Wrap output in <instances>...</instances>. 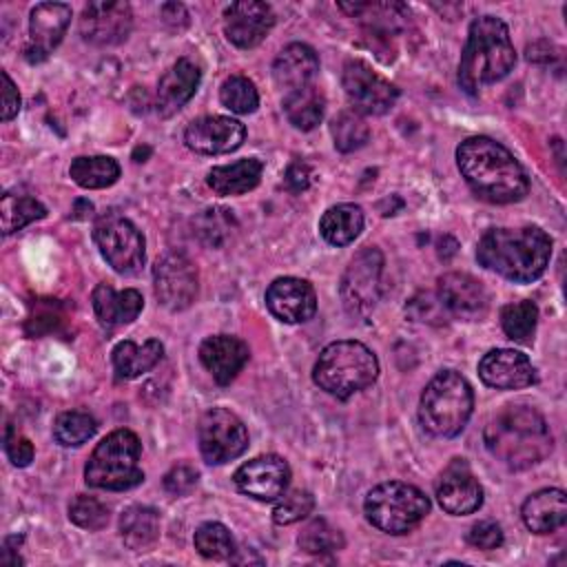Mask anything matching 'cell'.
Returning <instances> with one entry per match:
<instances>
[{
    "mask_svg": "<svg viewBox=\"0 0 567 567\" xmlns=\"http://www.w3.org/2000/svg\"><path fill=\"white\" fill-rule=\"evenodd\" d=\"M365 518L385 534H405L430 514V498L414 485L388 481L372 487L363 501Z\"/></svg>",
    "mask_w": 567,
    "mask_h": 567,
    "instance_id": "obj_8",
    "label": "cell"
},
{
    "mask_svg": "<svg viewBox=\"0 0 567 567\" xmlns=\"http://www.w3.org/2000/svg\"><path fill=\"white\" fill-rule=\"evenodd\" d=\"M159 13H162V18H164L166 24L177 27V29H179V27H186V22H188V11H186V7L179 4V2H166V4H162Z\"/></svg>",
    "mask_w": 567,
    "mask_h": 567,
    "instance_id": "obj_50",
    "label": "cell"
},
{
    "mask_svg": "<svg viewBox=\"0 0 567 567\" xmlns=\"http://www.w3.org/2000/svg\"><path fill=\"white\" fill-rule=\"evenodd\" d=\"M485 447L509 470H527L549 456L554 439L538 410L525 403L505 405L485 427Z\"/></svg>",
    "mask_w": 567,
    "mask_h": 567,
    "instance_id": "obj_3",
    "label": "cell"
},
{
    "mask_svg": "<svg viewBox=\"0 0 567 567\" xmlns=\"http://www.w3.org/2000/svg\"><path fill=\"white\" fill-rule=\"evenodd\" d=\"M363 230V210L357 204L330 206L319 219L321 237L332 246L352 244Z\"/></svg>",
    "mask_w": 567,
    "mask_h": 567,
    "instance_id": "obj_31",
    "label": "cell"
},
{
    "mask_svg": "<svg viewBox=\"0 0 567 567\" xmlns=\"http://www.w3.org/2000/svg\"><path fill=\"white\" fill-rule=\"evenodd\" d=\"M93 241L106 264L120 275H135L144 266V235L133 221L115 210L97 217Z\"/></svg>",
    "mask_w": 567,
    "mask_h": 567,
    "instance_id": "obj_9",
    "label": "cell"
},
{
    "mask_svg": "<svg viewBox=\"0 0 567 567\" xmlns=\"http://www.w3.org/2000/svg\"><path fill=\"white\" fill-rule=\"evenodd\" d=\"M284 182H286V188L292 190V193H303L310 182H312V171L308 164L303 162H295L288 166L286 175H284Z\"/></svg>",
    "mask_w": 567,
    "mask_h": 567,
    "instance_id": "obj_49",
    "label": "cell"
},
{
    "mask_svg": "<svg viewBox=\"0 0 567 567\" xmlns=\"http://www.w3.org/2000/svg\"><path fill=\"white\" fill-rule=\"evenodd\" d=\"M538 321V308L534 301H514L501 308V326L507 339L516 343H532Z\"/></svg>",
    "mask_w": 567,
    "mask_h": 567,
    "instance_id": "obj_36",
    "label": "cell"
},
{
    "mask_svg": "<svg viewBox=\"0 0 567 567\" xmlns=\"http://www.w3.org/2000/svg\"><path fill=\"white\" fill-rule=\"evenodd\" d=\"M142 443L135 432L120 427L106 434L93 450L84 467V481L97 489L122 492L140 485L144 472L140 470Z\"/></svg>",
    "mask_w": 567,
    "mask_h": 567,
    "instance_id": "obj_7",
    "label": "cell"
},
{
    "mask_svg": "<svg viewBox=\"0 0 567 567\" xmlns=\"http://www.w3.org/2000/svg\"><path fill=\"white\" fill-rule=\"evenodd\" d=\"M330 133H332L337 151H341V153H352V151L365 146V142L370 140L368 124L361 120L359 113H352V111L339 113L330 124Z\"/></svg>",
    "mask_w": 567,
    "mask_h": 567,
    "instance_id": "obj_40",
    "label": "cell"
},
{
    "mask_svg": "<svg viewBox=\"0 0 567 567\" xmlns=\"http://www.w3.org/2000/svg\"><path fill=\"white\" fill-rule=\"evenodd\" d=\"M377 377L379 361L374 352L354 339L328 343L312 368L315 383L341 401L372 385Z\"/></svg>",
    "mask_w": 567,
    "mask_h": 567,
    "instance_id": "obj_5",
    "label": "cell"
},
{
    "mask_svg": "<svg viewBox=\"0 0 567 567\" xmlns=\"http://www.w3.org/2000/svg\"><path fill=\"white\" fill-rule=\"evenodd\" d=\"M71 22V7L64 2H40L31 9L29 44L24 55L29 62H42L62 42Z\"/></svg>",
    "mask_w": 567,
    "mask_h": 567,
    "instance_id": "obj_18",
    "label": "cell"
},
{
    "mask_svg": "<svg viewBox=\"0 0 567 567\" xmlns=\"http://www.w3.org/2000/svg\"><path fill=\"white\" fill-rule=\"evenodd\" d=\"M97 430V421L82 410L62 412L53 423V439L64 447H78L86 443Z\"/></svg>",
    "mask_w": 567,
    "mask_h": 567,
    "instance_id": "obj_38",
    "label": "cell"
},
{
    "mask_svg": "<svg viewBox=\"0 0 567 567\" xmlns=\"http://www.w3.org/2000/svg\"><path fill=\"white\" fill-rule=\"evenodd\" d=\"M219 100L228 111H233L237 115H248L259 106L257 86L252 84V80H248L244 75L226 78L219 89Z\"/></svg>",
    "mask_w": 567,
    "mask_h": 567,
    "instance_id": "obj_41",
    "label": "cell"
},
{
    "mask_svg": "<svg viewBox=\"0 0 567 567\" xmlns=\"http://www.w3.org/2000/svg\"><path fill=\"white\" fill-rule=\"evenodd\" d=\"M439 505L454 516L472 514L483 505V487L463 458H454L436 483Z\"/></svg>",
    "mask_w": 567,
    "mask_h": 567,
    "instance_id": "obj_20",
    "label": "cell"
},
{
    "mask_svg": "<svg viewBox=\"0 0 567 567\" xmlns=\"http://www.w3.org/2000/svg\"><path fill=\"white\" fill-rule=\"evenodd\" d=\"M279 498L281 501L272 509V520L277 525H292L315 509V496L306 489H292L288 494L284 492Z\"/></svg>",
    "mask_w": 567,
    "mask_h": 567,
    "instance_id": "obj_44",
    "label": "cell"
},
{
    "mask_svg": "<svg viewBox=\"0 0 567 567\" xmlns=\"http://www.w3.org/2000/svg\"><path fill=\"white\" fill-rule=\"evenodd\" d=\"M266 306L284 323H303L317 310V295L306 279L279 277L266 290Z\"/></svg>",
    "mask_w": 567,
    "mask_h": 567,
    "instance_id": "obj_21",
    "label": "cell"
},
{
    "mask_svg": "<svg viewBox=\"0 0 567 567\" xmlns=\"http://www.w3.org/2000/svg\"><path fill=\"white\" fill-rule=\"evenodd\" d=\"M381 272L383 255L374 246L359 250L348 264L339 284V292L343 308L352 317H368L374 310L381 297Z\"/></svg>",
    "mask_w": 567,
    "mask_h": 567,
    "instance_id": "obj_10",
    "label": "cell"
},
{
    "mask_svg": "<svg viewBox=\"0 0 567 567\" xmlns=\"http://www.w3.org/2000/svg\"><path fill=\"white\" fill-rule=\"evenodd\" d=\"M248 346L233 334H213L199 346V361L219 385H228L248 363Z\"/></svg>",
    "mask_w": 567,
    "mask_h": 567,
    "instance_id": "obj_23",
    "label": "cell"
},
{
    "mask_svg": "<svg viewBox=\"0 0 567 567\" xmlns=\"http://www.w3.org/2000/svg\"><path fill=\"white\" fill-rule=\"evenodd\" d=\"M272 27L275 13L266 2L241 0L224 9V33L239 49L257 47Z\"/></svg>",
    "mask_w": 567,
    "mask_h": 567,
    "instance_id": "obj_19",
    "label": "cell"
},
{
    "mask_svg": "<svg viewBox=\"0 0 567 567\" xmlns=\"http://www.w3.org/2000/svg\"><path fill=\"white\" fill-rule=\"evenodd\" d=\"M523 523L534 534L556 532L567 523V496L558 487H545L525 498L520 507Z\"/></svg>",
    "mask_w": 567,
    "mask_h": 567,
    "instance_id": "obj_26",
    "label": "cell"
},
{
    "mask_svg": "<svg viewBox=\"0 0 567 567\" xmlns=\"http://www.w3.org/2000/svg\"><path fill=\"white\" fill-rule=\"evenodd\" d=\"M436 299L443 312L463 321H478L489 310L485 286L467 272H445L439 277Z\"/></svg>",
    "mask_w": 567,
    "mask_h": 567,
    "instance_id": "obj_15",
    "label": "cell"
},
{
    "mask_svg": "<svg viewBox=\"0 0 567 567\" xmlns=\"http://www.w3.org/2000/svg\"><path fill=\"white\" fill-rule=\"evenodd\" d=\"M0 75H2V122H9L20 111V93L7 71H2Z\"/></svg>",
    "mask_w": 567,
    "mask_h": 567,
    "instance_id": "obj_48",
    "label": "cell"
},
{
    "mask_svg": "<svg viewBox=\"0 0 567 567\" xmlns=\"http://www.w3.org/2000/svg\"><path fill=\"white\" fill-rule=\"evenodd\" d=\"M299 547L306 551V554H332V551H339L343 549L346 540H343V534L332 527L326 518H312L299 534L297 538Z\"/></svg>",
    "mask_w": 567,
    "mask_h": 567,
    "instance_id": "obj_39",
    "label": "cell"
},
{
    "mask_svg": "<svg viewBox=\"0 0 567 567\" xmlns=\"http://www.w3.org/2000/svg\"><path fill=\"white\" fill-rule=\"evenodd\" d=\"M0 217H2V233L11 235L22 230L27 224L47 217V208L29 195L4 193L0 202Z\"/></svg>",
    "mask_w": 567,
    "mask_h": 567,
    "instance_id": "obj_35",
    "label": "cell"
},
{
    "mask_svg": "<svg viewBox=\"0 0 567 567\" xmlns=\"http://www.w3.org/2000/svg\"><path fill=\"white\" fill-rule=\"evenodd\" d=\"M193 226H195V235L202 241H206L208 246H221L228 239L235 221H233L230 210H226V208H208V210H202L195 217Z\"/></svg>",
    "mask_w": 567,
    "mask_h": 567,
    "instance_id": "obj_42",
    "label": "cell"
},
{
    "mask_svg": "<svg viewBox=\"0 0 567 567\" xmlns=\"http://www.w3.org/2000/svg\"><path fill=\"white\" fill-rule=\"evenodd\" d=\"M317 71H319V58L315 49L301 42H292L284 47L272 62V80L286 93L308 86L317 75Z\"/></svg>",
    "mask_w": 567,
    "mask_h": 567,
    "instance_id": "obj_25",
    "label": "cell"
},
{
    "mask_svg": "<svg viewBox=\"0 0 567 567\" xmlns=\"http://www.w3.org/2000/svg\"><path fill=\"white\" fill-rule=\"evenodd\" d=\"M516 64L507 24L496 16H481L470 24L458 62V86L476 95L483 86L503 80Z\"/></svg>",
    "mask_w": 567,
    "mask_h": 567,
    "instance_id": "obj_4",
    "label": "cell"
},
{
    "mask_svg": "<svg viewBox=\"0 0 567 567\" xmlns=\"http://www.w3.org/2000/svg\"><path fill=\"white\" fill-rule=\"evenodd\" d=\"M341 84L352 109L363 115H383L399 100V89L363 60H348L343 64Z\"/></svg>",
    "mask_w": 567,
    "mask_h": 567,
    "instance_id": "obj_12",
    "label": "cell"
},
{
    "mask_svg": "<svg viewBox=\"0 0 567 567\" xmlns=\"http://www.w3.org/2000/svg\"><path fill=\"white\" fill-rule=\"evenodd\" d=\"M153 288L157 301L171 310H186L197 297V268L179 250L164 252L153 266Z\"/></svg>",
    "mask_w": 567,
    "mask_h": 567,
    "instance_id": "obj_13",
    "label": "cell"
},
{
    "mask_svg": "<svg viewBox=\"0 0 567 567\" xmlns=\"http://www.w3.org/2000/svg\"><path fill=\"white\" fill-rule=\"evenodd\" d=\"M202 80V71L199 66L188 60V58H179L159 80L157 84V113L162 117H168L173 113H177L197 91Z\"/></svg>",
    "mask_w": 567,
    "mask_h": 567,
    "instance_id": "obj_24",
    "label": "cell"
},
{
    "mask_svg": "<svg viewBox=\"0 0 567 567\" xmlns=\"http://www.w3.org/2000/svg\"><path fill=\"white\" fill-rule=\"evenodd\" d=\"M467 543L476 549H496L503 545V529L494 520H478L467 532Z\"/></svg>",
    "mask_w": 567,
    "mask_h": 567,
    "instance_id": "obj_45",
    "label": "cell"
},
{
    "mask_svg": "<svg viewBox=\"0 0 567 567\" xmlns=\"http://www.w3.org/2000/svg\"><path fill=\"white\" fill-rule=\"evenodd\" d=\"M478 377L485 385L496 390H518L536 381V370L527 354L509 348H496L478 361Z\"/></svg>",
    "mask_w": 567,
    "mask_h": 567,
    "instance_id": "obj_22",
    "label": "cell"
},
{
    "mask_svg": "<svg viewBox=\"0 0 567 567\" xmlns=\"http://www.w3.org/2000/svg\"><path fill=\"white\" fill-rule=\"evenodd\" d=\"M456 164L467 186L492 204H514L529 193V177L518 159L496 140L467 137L456 148Z\"/></svg>",
    "mask_w": 567,
    "mask_h": 567,
    "instance_id": "obj_1",
    "label": "cell"
},
{
    "mask_svg": "<svg viewBox=\"0 0 567 567\" xmlns=\"http://www.w3.org/2000/svg\"><path fill=\"white\" fill-rule=\"evenodd\" d=\"M133 27V11L122 0L89 2L80 16V35L97 47H113L128 38Z\"/></svg>",
    "mask_w": 567,
    "mask_h": 567,
    "instance_id": "obj_14",
    "label": "cell"
},
{
    "mask_svg": "<svg viewBox=\"0 0 567 567\" xmlns=\"http://www.w3.org/2000/svg\"><path fill=\"white\" fill-rule=\"evenodd\" d=\"M246 140V126L226 115H206L193 120L184 131V142L202 155H224L237 151Z\"/></svg>",
    "mask_w": 567,
    "mask_h": 567,
    "instance_id": "obj_17",
    "label": "cell"
},
{
    "mask_svg": "<svg viewBox=\"0 0 567 567\" xmlns=\"http://www.w3.org/2000/svg\"><path fill=\"white\" fill-rule=\"evenodd\" d=\"M474 410V392L456 370L439 372L423 390L419 421L432 436L452 439L463 432Z\"/></svg>",
    "mask_w": 567,
    "mask_h": 567,
    "instance_id": "obj_6",
    "label": "cell"
},
{
    "mask_svg": "<svg viewBox=\"0 0 567 567\" xmlns=\"http://www.w3.org/2000/svg\"><path fill=\"white\" fill-rule=\"evenodd\" d=\"M264 173V164L257 157H244L239 162L226 164V166H215L208 171L206 184L217 193V195H241L252 190Z\"/></svg>",
    "mask_w": 567,
    "mask_h": 567,
    "instance_id": "obj_28",
    "label": "cell"
},
{
    "mask_svg": "<svg viewBox=\"0 0 567 567\" xmlns=\"http://www.w3.org/2000/svg\"><path fill=\"white\" fill-rule=\"evenodd\" d=\"M164 354V346L157 339H148L142 346L133 343L131 339L120 341L113 348V368L117 379H137L144 372L153 370Z\"/></svg>",
    "mask_w": 567,
    "mask_h": 567,
    "instance_id": "obj_29",
    "label": "cell"
},
{
    "mask_svg": "<svg viewBox=\"0 0 567 567\" xmlns=\"http://www.w3.org/2000/svg\"><path fill=\"white\" fill-rule=\"evenodd\" d=\"M237 489L255 501H275L279 498L290 483V467L277 454L255 456L233 474Z\"/></svg>",
    "mask_w": 567,
    "mask_h": 567,
    "instance_id": "obj_16",
    "label": "cell"
},
{
    "mask_svg": "<svg viewBox=\"0 0 567 567\" xmlns=\"http://www.w3.org/2000/svg\"><path fill=\"white\" fill-rule=\"evenodd\" d=\"M120 536L133 551H146L159 536V514L148 505H131L120 516Z\"/></svg>",
    "mask_w": 567,
    "mask_h": 567,
    "instance_id": "obj_30",
    "label": "cell"
},
{
    "mask_svg": "<svg viewBox=\"0 0 567 567\" xmlns=\"http://www.w3.org/2000/svg\"><path fill=\"white\" fill-rule=\"evenodd\" d=\"M69 518L82 529H102L109 523V507L86 494H78L69 505Z\"/></svg>",
    "mask_w": 567,
    "mask_h": 567,
    "instance_id": "obj_43",
    "label": "cell"
},
{
    "mask_svg": "<svg viewBox=\"0 0 567 567\" xmlns=\"http://www.w3.org/2000/svg\"><path fill=\"white\" fill-rule=\"evenodd\" d=\"M193 543H195V549L204 558H210V560H230L235 556V551H237L235 549V540H233L228 527L217 523V520L202 523L195 529Z\"/></svg>",
    "mask_w": 567,
    "mask_h": 567,
    "instance_id": "obj_37",
    "label": "cell"
},
{
    "mask_svg": "<svg viewBox=\"0 0 567 567\" xmlns=\"http://www.w3.org/2000/svg\"><path fill=\"white\" fill-rule=\"evenodd\" d=\"M339 7L350 18H359L372 33H390L410 16L401 2H339Z\"/></svg>",
    "mask_w": 567,
    "mask_h": 567,
    "instance_id": "obj_32",
    "label": "cell"
},
{
    "mask_svg": "<svg viewBox=\"0 0 567 567\" xmlns=\"http://www.w3.org/2000/svg\"><path fill=\"white\" fill-rule=\"evenodd\" d=\"M91 303L97 321L104 328L131 323L144 308V299L135 288L113 290L109 284H97L91 295Z\"/></svg>",
    "mask_w": 567,
    "mask_h": 567,
    "instance_id": "obj_27",
    "label": "cell"
},
{
    "mask_svg": "<svg viewBox=\"0 0 567 567\" xmlns=\"http://www.w3.org/2000/svg\"><path fill=\"white\" fill-rule=\"evenodd\" d=\"M69 175L82 188H106L117 182L120 164L106 155H82L71 162Z\"/></svg>",
    "mask_w": 567,
    "mask_h": 567,
    "instance_id": "obj_34",
    "label": "cell"
},
{
    "mask_svg": "<svg viewBox=\"0 0 567 567\" xmlns=\"http://www.w3.org/2000/svg\"><path fill=\"white\" fill-rule=\"evenodd\" d=\"M197 441L204 461L210 465H221L246 452L248 430L230 410L210 408L199 419Z\"/></svg>",
    "mask_w": 567,
    "mask_h": 567,
    "instance_id": "obj_11",
    "label": "cell"
},
{
    "mask_svg": "<svg viewBox=\"0 0 567 567\" xmlns=\"http://www.w3.org/2000/svg\"><path fill=\"white\" fill-rule=\"evenodd\" d=\"M284 113L295 128L312 131L323 120L326 97L315 84H308L303 89L286 93Z\"/></svg>",
    "mask_w": 567,
    "mask_h": 567,
    "instance_id": "obj_33",
    "label": "cell"
},
{
    "mask_svg": "<svg viewBox=\"0 0 567 567\" xmlns=\"http://www.w3.org/2000/svg\"><path fill=\"white\" fill-rule=\"evenodd\" d=\"M4 452L9 456V461L18 467H24L33 461V445L29 439L16 434L11 427L7 430V436H4Z\"/></svg>",
    "mask_w": 567,
    "mask_h": 567,
    "instance_id": "obj_47",
    "label": "cell"
},
{
    "mask_svg": "<svg viewBox=\"0 0 567 567\" xmlns=\"http://www.w3.org/2000/svg\"><path fill=\"white\" fill-rule=\"evenodd\" d=\"M197 470L186 465V463H179L175 467H171L166 474H164V489L173 496H184L188 494L195 485H197Z\"/></svg>",
    "mask_w": 567,
    "mask_h": 567,
    "instance_id": "obj_46",
    "label": "cell"
},
{
    "mask_svg": "<svg viewBox=\"0 0 567 567\" xmlns=\"http://www.w3.org/2000/svg\"><path fill=\"white\" fill-rule=\"evenodd\" d=\"M551 237L538 226L492 228L476 246V259L487 270L514 281L532 284L549 266Z\"/></svg>",
    "mask_w": 567,
    "mask_h": 567,
    "instance_id": "obj_2",
    "label": "cell"
}]
</instances>
